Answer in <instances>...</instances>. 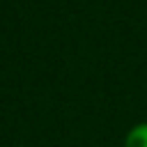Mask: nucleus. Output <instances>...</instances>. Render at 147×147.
<instances>
[{
  "label": "nucleus",
  "mask_w": 147,
  "mask_h": 147,
  "mask_svg": "<svg viewBox=\"0 0 147 147\" xmlns=\"http://www.w3.org/2000/svg\"><path fill=\"white\" fill-rule=\"evenodd\" d=\"M122 147H147V119L136 122V124L126 131Z\"/></svg>",
  "instance_id": "f257e3e1"
}]
</instances>
